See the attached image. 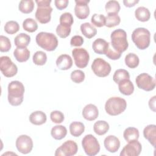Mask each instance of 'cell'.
<instances>
[{
    "mask_svg": "<svg viewBox=\"0 0 156 156\" xmlns=\"http://www.w3.org/2000/svg\"><path fill=\"white\" fill-rule=\"evenodd\" d=\"M24 87L18 80H13L8 85V101L13 106L21 104L24 99Z\"/></svg>",
    "mask_w": 156,
    "mask_h": 156,
    "instance_id": "cell-1",
    "label": "cell"
},
{
    "mask_svg": "<svg viewBox=\"0 0 156 156\" xmlns=\"http://www.w3.org/2000/svg\"><path fill=\"white\" fill-rule=\"evenodd\" d=\"M111 45L114 50L121 54L127 50L129 43L127 40V34L125 30L118 29L113 31L110 35Z\"/></svg>",
    "mask_w": 156,
    "mask_h": 156,
    "instance_id": "cell-2",
    "label": "cell"
},
{
    "mask_svg": "<svg viewBox=\"0 0 156 156\" xmlns=\"http://www.w3.org/2000/svg\"><path fill=\"white\" fill-rule=\"evenodd\" d=\"M37 44L47 51H54L58 46L57 37L52 33L41 32L35 38Z\"/></svg>",
    "mask_w": 156,
    "mask_h": 156,
    "instance_id": "cell-3",
    "label": "cell"
},
{
    "mask_svg": "<svg viewBox=\"0 0 156 156\" xmlns=\"http://www.w3.org/2000/svg\"><path fill=\"white\" fill-rule=\"evenodd\" d=\"M132 40L139 49H146L150 44L151 33L146 28L138 27L133 31Z\"/></svg>",
    "mask_w": 156,
    "mask_h": 156,
    "instance_id": "cell-4",
    "label": "cell"
},
{
    "mask_svg": "<svg viewBox=\"0 0 156 156\" xmlns=\"http://www.w3.org/2000/svg\"><path fill=\"white\" fill-rule=\"evenodd\" d=\"M37 9L35 12V18L41 24H46L51 21L52 8L50 6L51 0H37Z\"/></svg>",
    "mask_w": 156,
    "mask_h": 156,
    "instance_id": "cell-5",
    "label": "cell"
},
{
    "mask_svg": "<svg viewBox=\"0 0 156 156\" xmlns=\"http://www.w3.org/2000/svg\"><path fill=\"white\" fill-rule=\"evenodd\" d=\"M127 107L126 100L120 97L110 98L105 102V110L111 116H116L122 113Z\"/></svg>",
    "mask_w": 156,
    "mask_h": 156,
    "instance_id": "cell-6",
    "label": "cell"
},
{
    "mask_svg": "<svg viewBox=\"0 0 156 156\" xmlns=\"http://www.w3.org/2000/svg\"><path fill=\"white\" fill-rule=\"evenodd\" d=\"M82 146L85 154L88 156H94L100 151V144L98 140L91 134L87 135L83 138Z\"/></svg>",
    "mask_w": 156,
    "mask_h": 156,
    "instance_id": "cell-7",
    "label": "cell"
},
{
    "mask_svg": "<svg viewBox=\"0 0 156 156\" xmlns=\"http://www.w3.org/2000/svg\"><path fill=\"white\" fill-rule=\"evenodd\" d=\"M91 69L94 74L99 77L108 76L112 69L110 65L102 58H96L93 60Z\"/></svg>",
    "mask_w": 156,
    "mask_h": 156,
    "instance_id": "cell-8",
    "label": "cell"
},
{
    "mask_svg": "<svg viewBox=\"0 0 156 156\" xmlns=\"http://www.w3.org/2000/svg\"><path fill=\"white\" fill-rule=\"evenodd\" d=\"M0 69L2 74L7 77H12L15 76L18 72L17 66L8 56L1 57Z\"/></svg>",
    "mask_w": 156,
    "mask_h": 156,
    "instance_id": "cell-9",
    "label": "cell"
},
{
    "mask_svg": "<svg viewBox=\"0 0 156 156\" xmlns=\"http://www.w3.org/2000/svg\"><path fill=\"white\" fill-rule=\"evenodd\" d=\"M137 87L146 91L153 90L155 87V79L147 73H141L135 79Z\"/></svg>",
    "mask_w": 156,
    "mask_h": 156,
    "instance_id": "cell-10",
    "label": "cell"
},
{
    "mask_svg": "<svg viewBox=\"0 0 156 156\" xmlns=\"http://www.w3.org/2000/svg\"><path fill=\"white\" fill-rule=\"evenodd\" d=\"M72 55L77 67L84 68L88 65L90 60V55L85 49L74 48L72 51Z\"/></svg>",
    "mask_w": 156,
    "mask_h": 156,
    "instance_id": "cell-11",
    "label": "cell"
},
{
    "mask_svg": "<svg viewBox=\"0 0 156 156\" xmlns=\"http://www.w3.org/2000/svg\"><path fill=\"white\" fill-rule=\"evenodd\" d=\"M78 151L77 143L73 140H68L58 147L55 152V156H72Z\"/></svg>",
    "mask_w": 156,
    "mask_h": 156,
    "instance_id": "cell-12",
    "label": "cell"
},
{
    "mask_svg": "<svg viewBox=\"0 0 156 156\" xmlns=\"http://www.w3.org/2000/svg\"><path fill=\"white\" fill-rule=\"evenodd\" d=\"M16 147L20 152L23 154H29L33 148L32 140L27 135H21L16 140Z\"/></svg>",
    "mask_w": 156,
    "mask_h": 156,
    "instance_id": "cell-13",
    "label": "cell"
},
{
    "mask_svg": "<svg viewBox=\"0 0 156 156\" xmlns=\"http://www.w3.org/2000/svg\"><path fill=\"white\" fill-rule=\"evenodd\" d=\"M142 149L141 143L138 140L129 142L122 148L121 156H138L140 154Z\"/></svg>",
    "mask_w": 156,
    "mask_h": 156,
    "instance_id": "cell-14",
    "label": "cell"
},
{
    "mask_svg": "<svg viewBox=\"0 0 156 156\" xmlns=\"http://www.w3.org/2000/svg\"><path fill=\"white\" fill-rule=\"evenodd\" d=\"M74 13L76 16L80 20L86 19L90 14V8L88 4L89 0H76Z\"/></svg>",
    "mask_w": 156,
    "mask_h": 156,
    "instance_id": "cell-15",
    "label": "cell"
},
{
    "mask_svg": "<svg viewBox=\"0 0 156 156\" xmlns=\"http://www.w3.org/2000/svg\"><path fill=\"white\" fill-rule=\"evenodd\" d=\"M104 144L107 151L111 153H115L118 151L120 147V141L116 136L108 135L105 138Z\"/></svg>",
    "mask_w": 156,
    "mask_h": 156,
    "instance_id": "cell-16",
    "label": "cell"
},
{
    "mask_svg": "<svg viewBox=\"0 0 156 156\" xmlns=\"http://www.w3.org/2000/svg\"><path fill=\"white\" fill-rule=\"evenodd\" d=\"M99 115L98 107L92 104H89L85 106L82 110L83 117L88 121L95 120Z\"/></svg>",
    "mask_w": 156,
    "mask_h": 156,
    "instance_id": "cell-17",
    "label": "cell"
},
{
    "mask_svg": "<svg viewBox=\"0 0 156 156\" xmlns=\"http://www.w3.org/2000/svg\"><path fill=\"white\" fill-rule=\"evenodd\" d=\"M56 65L60 70H67L73 66V60L68 54H62L56 60Z\"/></svg>",
    "mask_w": 156,
    "mask_h": 156,
    "instance_id": "cell-18",
    "label": "cell"
},
{
    "mask_svg": "<svg viewBox=\"0 0 156 156\" xmlns=\"http://www.w3.org/2000/svg\"><path fill=\"white\" fill-rule=\"evenodd\" d=\"M143 135L152 146L155 147L156 143V126L155 124H149L145 127L143 130Z\"/></svg>",
    "mask_w": 156,
    "mask_h": 156,
    "instance_id": "cell-19",
    "label": "cell"
},
{
    "mask_svg": "<svg viewBox=\"0 0 156 156\" xmlns=\"http://www.w3.org/2000/svg\"><path fill=\"white\" fill-rule=\"evenodd\" d=\"M110 43L106 41L102 38H97L92 44V48L94 52L98 54H105L109 46Z\"/></svg>",
    "mask_w": 156,
    "mask_h": 156,
    "instance_id": "cell-20",
    "label": "cell"
},
{
    "mask_svg": "<svg viewBox=\"0 0 156 156\" xmlns=\"http://www.w3.org/2000/svg\"><path fill=\"white\" fill-rule=\"evenodd\" d=\"M119 91L126 96H129L133 93L134 86L130 79H124L118 83Z\"/></svg>",
    "mask_w": 156,
    "mask_h": 156,
    "instance_id": "cell-21",
    "label": "cell"
},
{
    "mask_svg": "<svg viewBox=\"0 0 156 156\" xmlns=\"http://www.w3.org/2000/svg\"><path fill=\"white\" fill-rule=\"evenodd\" d=\"M46 119V115L42 111L34 112L29 116V121L32 124L37 126H40L45 123Z\"/></svg>",
    "mask_w": 156,
    "mask_h": 156,
    "instance_id": "cell-22",
    "label": "cell"
},
{
    "mask_svg": "<svg viewBox=\"0 0 156 156\" xmlns=\"http://www.w3.org/2000/svg\"><path fill=\"white\" fill-rule=\"evenodd\" d=\"M15 59L19 62H24L28 60L30 57V51L27 48H16L13 52Z\"/></svg>",
    "mask_w": 156,
    "mask_h": 156,
    "instance_id": "cell-23",
    "label": "cell"
},
{
    "mask_svg": "<svg viewBox=\"0 0 156 156\" xmlns=\"http://www.w3.org/2000/svg\"><path fill=\"white\" fill-rule=\"evenodd\" d=\"M135 16L137 20L141 22L147 21L151 18V13L145 7H139L135 11Z\"/></svg>",
    "mask_w": 156,
    "mask_h": 156,
    "instance_id": "cell-24",
    "label": "cell"
},
{
    "mask_svg": "<svg viewBox=\"0 0 156 156\" xmlns=\"http://www.w3.org/2000/svg\"><path fill=\"white\" fill-rule=\"evenodd\" d=\"M51 134L54 139L60 140L66 136L67 134V129L63 126L57 125L52 128Z\"/></svg>",
    "mask_w": 156,
    "mask_h": 156,
    "instance_id": "cell-25",
    "label": "cell"
},
{
    "mask_svg": "<svg viewBox=\"0 0 156 156\" xmlns=\"http://www.w3.org/2000/svg\"><path fill=\"white\" fill-rule=\"evenodd\" d=\"M139 131L138 129L133 127H129L125 129L123 133V136L127 142H130L138 140L139 138Z\"/></svg>",
    "mask_w": 156,
    "mask_h": 156,
    "instance_id": "cell-26",
    "label": "cell"
},
{
    "mask_svg": "<svg viewBox=\"0 0 156 156\" xmlns=\"http://www.w3.org/2000/svg\"><path fill=\"white\" fill-rule=\"evenodd\" d=\"M80 30L82 34L87 38L94 37L97 34L96 29L89 23H84L80 26Z\"/></svg>",
    "mask_w": 156,
    "mask_h": 156,
    "instance_id": "cell-27",
    "label": "cell"
},
{
    "mask_svg": "<svg viewBox=\"0 0 156 156\" xmlns=\"http://www.w3.org/2000/svg\"><path fill=\"white\" fill-rule=\"evenodd\" d=\"M30 41V37L25 33H20L17 35L14 40V43L18 48H26Z\"/></svg>",
    "mask_w": 156,
    "mask_h": 156,
    "instance_id": "cell-28",
    "label": "cell"
},
{
    "mask_svg": "<svg viewBox=\"0 0 156 156\" xmlns=\"http://www.w3.org/2000/svg\"><path fill=\"white\" fill-rule=\"evenodd\" d=\"M85 130L84 124L79 121H74L69 125L70 133L75 137L80 136Z\"/></svg>",
    "mask_w": 156,
    "mask_h": 156,
    "instance_id": "cell-29",
    "label": "cell"
},
{
    "mask_svg": "<svg viewBox=\"0 0 156 156\" xmlns=\"http://www.w3.org/2000/svg\"><path fill=\"white\" fill-rule=\"evenodd\" d=\"M109 127V124L107 122L99 120L94 124L93 130L97 135H103L108 131Z\"/></svg>",
    "mask_w": 156,
    "mask_h": 156,
    "instance_id": "cell-30",
    "label": "cell"
},
{
    "mask_svg": "<svg viewBox=\"0 0 156 156\" xmlns=\"http://www.w3.org/2000/svg\"><path fill=\"white\" fill-rule=\"evenodd\" d=\"M34 8V2L32 0H22L20 2L18 9L23 13H31Z\"/></svg>",
    "mask_w": 156,
    "mask_h": 156,
    "instance_id": "cell-31",
    "label": "cell"
},
{
    "mask_svg": "<svg viewBox=\"0 0 156 156\" xmlns=\"http://www.w3.org/2000/svg\"><path fill=\"white\" fill-rule=\"evenodd\" d=\"M140 60L137 55L129 53L125 57V63L130 68H135L139 65Z\"/></svg>",
    "mask_w": 156,
    "mask_h": 156,
    "instance_id": "cell-32",
    "label": "cell"
},
{
    "mask_svg": "<svg viewBox=\"0 0 156 156\" xmlns=\"http://www.w3.org/2000/svg\"><path fill=\"white\" fill-rule=\"evenodd\" d=\"M105 11L108 14H118L120 10V5L117 1H109L105 6Z\"/></svg>",
    "mask_w": 156,
    "mask_h": 156,
    "instance_id": "cell-33",
    "label": "cell"
},
{
    "mask_svg": "<svg viewBox=\"0 0 156 156\" xmlns=\"http://www.w3.org/2000/svg\"><path fill=\"white\" fill-rule=\"evenodd\" d=\"M124 79H130V75L129 72L124 69H118L116 70L113 76V81L115 83H118L121 80Z\"/></svg>",
    "mask_w": 156,
    "mask_h": 156,
    "instance_id": "cell-34",
    "label": "cell"
},
{
    "mask_svg": "<svg viewBox=\"0 0 156 156\" xmlns=\"http://www.w3.org/2000/svg\"><path fill=\"white\" fill-rule=\"evenodd\" d=\"M121 18L118 14H108L105 16V24L107 27H113L119 24Z\"/></svg>",
    "mask_w": 156,
    "mask_h": 156,
    "instance_id": "cell-35",
    "label": "cell"
},
{
    "mask_svg": "<svg viewBox=\"0 0 156 156\" xmlns=\"http://www.w3.org/2000/svg\"><path fill=\"white\" fill-rule=\"evenodd\" d=\"M33 62L36 65H44L47 61V55L45 52L41 51H38L35 52L32 57Z\"/></svg>",
    "mask_w": 156,
    "mask_h": 156,
    "instance_id": "cell-36",
    "label": "cell"
},
{
    "mask_svg": "<svg viewBox=\"0 0 156 156\" xmlns=\"http://www.w3.org/2000/svg\"><path fill=\"white\" fill-rule=\"evenodd\" d=\"M23 27L27 32H34L38 29V24L34 19L28 18L23 21Z\"/></svg>",
    "mask_w": 156,
    "mask_h": 156,
    "instance_id": "cell-37",
    "label": "cell"
},
{
    "mask_svg": "<svg viewBox=\"0 0 156 156\" xmlns=\"http://www.w3.org/2000/svg\"><path fill=\"white\" fill-rule=\"evenodd\" d=\"M20 29L19 24L15 21H9L4 26V30L9 34H14Z\"/></svg>",
    "mask_w": 156,
    "mask_h": 156,
    "instance_id": "cell-38",
    "label": "cell"
},
{
    "mask_svg": "<svg viewBox=\"0 0 156 156\" xmlns=\"http://www.w3.org/2000/svg\"><path fill=\"white\" fill-rule=\"evenodd\" d=\"M74 23V18L72 14L69 12H65L60 16V24L71 27Z\"/></svg>",
    "mask_w": 156,
    "mask_h": 156,
    "instance_id": "cell-39",
    "label": "cell"
},
{
    "mask_svg": "<svg viewBox=\"0 0 156 156\" xmlns=\"http://www.w3.org/2000/svg\"><path fill=\"white\" fill-rule=\"evenodd\" d=\"M93 24L98 27H101L105 24V16L102 14L94 13L91 18Z\"/></svg>",
    "mask_w": 156,
    "mask_h": 156,
    "instance_id": "cell-40",
    "label": "cell"
},
{
    "mask_svg": "<svg viewBox=\"0 0 156 156\" xmlns=\"http://www.w3.org/2000/svg\"><path fill=\"white\" fill-rule=\"evenodd\" d=\"M71 27H68L66 26H64L62 24H58L56 28V33L62 38H66L71 33Z\"/></svg>",
    "mask_w": 156,
    "mask_h": 156,
    "instance_id": "cell-41",
    "label": "cell"
},
{
    "mask_svg": "<svg viewBox=\"0 0 156 156\" xmlns=\"http://www.w3.org/2000/svg\"><path fill=\"white\" fill-rule=\"evenodd\" d=\"M71 79L74 83H80L84 80L85 74L81 70H74L71 74Z\"/></svg>",
    "mask_w": 156,
    "mask_h": 156,
    "instance_id": "cell-42",
    "label": "cell"
},
{
    "mask_svg": "<svg viewBox=\"0 0 156 156\" xmlns=\"http://www.w3.org/2000/svg\"><path fill=\"white\" fill-rule=\"evenodd\" d=\"M11 43L9 38L5 36H0V51L1 52H8L11 48Z\"/></svg>",
    "mask_w": 156,
    "mask_h": 156,
    "instance_id": "cell-43",
    "label": "cell"
},
{
    "mask_svg": "<svg viewBox=\"0 0 156 156\" xmlns=\"http://www.w3.org/2000/svg\"><path fill=\"white\" fill-rule=\"evenodd\" d=\"M50 118L51 121L57 124H60L64 121L65 116L62 112L58 110L52 111L50 114Z\"/></svg>",
    "mask_w": 156,
    "mask_h": 156,
    "instance_id": "cell-44",
    "label": "cell"
},
{
    "mask_svg": "<svg viewBox=\"0 0 156 156\" xmlns=\"http://www.w3.org/2000/svg\"><path fill=\"white\" fill-rule=\"evenodd\" d=\"M108 58L112 59V60H118L119 59L121 56V54L116 52L115 50L113 49V48H112L111 44H109V46L107 50V52L105 54Z\"/></svg>",
    "mask_w": 156,
    "mask_h": 156,
    "instance_id": "cell-45",
    "label": "cell"
},
{
    "mask_svg": "<svg viewBox=\"0 0 156 156\" xmlns=\"http://www.w3.org/2000/svg\"><path fill=\"white\" fill-rule=\"evenodd\" d=\"M83 43V38L80 35H74L71 38L70 44L72 46H80Z\"/></svg>",
    "mask_w": 156,
    "mask_h": 156,
    "instance_id": "cell-46",
    "label": "cell"
},
{
    "mask_svg": "<svg viewBox=\"0 0 156 156\" xmlns=\"http://www.w3.org/2000/svg\"><path fill=\"white\" fill-rule=\"evenodd\" d=\"M68 0H55L54 4L57 9L62 10L67 7L68 5Z\"/></svg>",
    "mask_w": 156,
    "mask_h": 156,
    "instance_id": "cell-47",
    "label": "cell"
},
{
    "mask_svg": "<svg viewBox=\"0 0 156 156\" xmlns=\"http://www.w3.org/2000/svg\"><path fill=\"white\" fill-rule=\"evenodd\" d=\"M138 2V0H124L123 4L127 7H132L136 4Z\"/></svg>",
    "mask_w": 156,
    "mask_h": 156,
    "instance_id": "cell-48",
    "label": "cell"
},
{
    "mask_svg": "<svg viewBox=\"0 0 156 156\" xmlns=\"http://www.w3.org/2000/svg\"><path fill=\"white\" fill-rule=\"evenodd\" d=\"M155 98L156 96H154L152 98H151L149 101V106L151 110H152L153 112H155Z\"/></svg>",
    "mask_w": 156,
    "mask_h": 156,
    "instance_id": "cell-49",
    "label": "cell"
}]
</instances>
